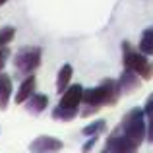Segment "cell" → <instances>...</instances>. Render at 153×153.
I'll return each instance as SVG.
<instances>
[{
	"mask_svg": "<svg viewBox=\"0 0 153 153\" xmlns=\"http://www.w3.org/2000/svg\"><path fill=\"white\" fill-rule=\"evenodd\" d=\"M122 91H120L118 79H103L97 87H89L83 91V105L85 111H82V116H89L93 112L101 111L105 105H114L120 99Z\"/></svg>",
	"mask_w": 153,
	"mask_h": 153,
	"instance_id": "cell-1",
	"label": "cell"
},
{
	"mask_svg": "<svg viewBox=\"0 0 153 153\" xmlns=\"http://www.w3.org/2000/svg\"><path fill=\"white\" fill-rule=\"evenodd\" d=\"M146 118H147L146 111H143L142 107H136V108H132V111H128L126 114H124L122 122H120L122 134L126 136L138 149L147 140V122H146Z\"/></svg>",
	"mask_w": 153,
	"mask_h": 153,
	"instance_id": "cell-2",
	"label": "cell"
},
{
	"mask_svg": "<svg viewBox=\"0 0 153 153\" xmlns=\"http://www.w3.org/2000/svg\"><path fill=\"white\" fill-rule=\"evenodd\" d=\"M122 64L124 68H130L136 74H140L143 82H149L153 78V62L149 60V54H143L142 51H134L128 41L122 43Z\"/></svg>",
	"mask_w": 153,
	"mask_h": 153,
	"instance_id": "cell-3",
	"label": "cell"
},
{
	"mask_svg": "<svg viewBox=\"0 0 153 153\" xmlns=\"http://www.w3.org/2000/svg\"><path fill=\"white\" fill-rule=\"evenodd\" d=\"M41 56H43V51L39 47H22L14 56V68L18 74L22 76H29V74H35L39 66H41Z\"/></svg>",
	"mask_w": 153,
	"mask_h": 153,
	"instance_id": "cell-4",
	"label": "cell"
},
{
	"mask_svg": "<svg viewBox=\"0 0 153 153\" xmlns=\"http://www.w3.org/2000/svg\"><path fill=\"white\" fill-rule=\"evenodd\" d=\"M105 151H111V153H132V151H138V147L122 134L120 126L112 132L111 136L107 138V146H105Z\"/></svg>",
	"mask_w": 153,
	"mask_h": 153,
	"instance_id": "cell-5",
	"label": "cell"
},
{
	"mask_svg": "<svg viewBox=\"0 0 153 153\" xmlns=\"http://www.w3.org/2000/svg\"><path fill=\"white\" fill-rule=\"evenodd\" d=\"M83 87L79 83H72L62 95H60V107H66V108H78L79 111V103H83Z\"/></svg>",
	"mask_w": 153,
	"mask_h": 153,
	"instance_id": "cell-6",
	"label": "cell"
},
{
	"mask_svg": "<svg viewBox=\"0 0 153 153\" xmlns=\"http://www.w3.org/2000/svg\"><path fill=\"white\" fill-rule=\"evenodd\" d=\"M62 147H64V143L60 142L58 138H54V136H39L35 142L29 143V149H31V151H37V153L60 151Z\"/></svg>",
	"mask_w": 153,
	"mask_h": 153,
	"instance_id": "cell-7",
	"label": "cell"
},
{
	"mask_svg": "<svg viewBox=\"0 0 153 153\" xmlns=\"http://www.w3.org/2000/svg\"><path fill=\"white\" fill-rule=\"evenodd\" d=\"M143 78L140 74H136L134 70H130V68H124L122 76L118 78V85H120V91L122 93H134L136 89H138L140 85H142Z\"/></svg>",
	"mask_w": 153,
	"mask_h": 153,
	"instance_id": "cell-8",
	"label": "cell"
},
{
	"mask_svg": "<svg viewBox=\"0 0 153 153\" xmlns=\"http://www.w3.org/2000/svg\"><path fill=\"white\" fill-rule=\"evenodd\" d=\"M35 89H37V79H35V76L33 74L25 76V79L19 83L18 91H16V97H14L16 105H23L27 99L31 97V95L35 93Z\"/></svg>",
	"mask_w": 153,
	"mask_h": 153,
	"instance_id": "cell-9",
	"label": "cell"
},
{
	"mask_svg": "<svg viewBox=\"0 0 153 153\" xmlns=\"http://www.w3.org/2000/svg\"><path fill=\"white\" fill-rule=\"evenodd\" d=\"M47 107H49V97H47V95H43V93H33L25 101V111L29 112V114H33V116L45 112Z\"/></svg>",
	"mask_w": 153,
	"mask_h": 153,
	"instance_id": "cell-10",
	"label": "cell"
},
{
	"mask_svg": "<svg viewBox=\"0 0 153 153\" xmlns=\"http://www.w3.org/2000/svg\"><path fill=\"white\" fill-rule=\"evenodd\" d=\"M12 91H14L12 78L8 74H4V72H0V111H6V108H8Z\"/></svg>",
	"mask_w": 153,
	"mask_h": 153,
	"instance_id": "cell-11",
	"label": "cell"
},
{
	"mask_svg": "<svg viewBox=\"0 0 153 153\" xmlns=\"http://www.w3.org/2000/svg\"><path fill=\"white\" fill-rule=\"evenodd\" d=\"M72 76H74V68H72V64H64V66L58 70V76H56V93H58V95H62L64 91L70 87Z\"/></svg>",
	"mask_w": 153,
	"mask_h": 153,
	"instance_id": "cell-12",
	"label": "cell"
},
{
	"mask_svg": "<svg viewBox=\"0 0 153 153\" xmlns=\"http://www.w3.org/2000/svg\"><path fill=\"white\" fill-rule=\"evenodd\" d=\"M79 114L78 108H66V107H60V105H56L54 108H52V118L58 120V122H70V120H74L76 116Z\"/></svg>",
	"mask_w": 153,
	"mask_h": 153,
	"instance_id": "cell-13",
	"label": "cell"
},
{
	"mask_svg": "<svg viewBox=\"0 0 153 153\" xmlns=\"http://www.w3.org/2000/svg\"><path fill=\"white\" fill-rule=\"evenodd\" d=\"M138 49L143 52V54H149L153 56V27H147L146 31L142 33V37H140V45Z\"/></svg>",
	"mask_w": 153,
	"mask_h": 153,
	"instance_id": "cell-14",
	"label": "cell"
},
{
	"mask_svg": "<svg viewBox=\"0 0 153 153\" xmlns=\"http://www.w3.org/2000/svg\"><path fill=\"white\" fill-rule=\"evenodd\" d=\"M105 130H107V122H105L103 118H99V120H93L91 124H87V126H83L82 134L83 136H99V134H103Z\"/></svg>",
	"mask_w": 153,
	"mask_h": 153,
	"instance_id": "cell-15",
	"label": "cell"
},
{
	"mask_svg": "<svg viewBox=\"0 0 153 153\" xmlns=\"http://www.w3.org/2000/svg\"><path fill=\"white\" fill-rule=\"evenodd\" d=\"M16 37V29L12 25H6L0 29V45H10Z\"/></svg>",
	"mask_w": 153,
	"mask_h": 153,
	"instance_id": "cell-16",
	"label": "cell"
},
{
	"mask_svg": "<svg viewBox=\"0 0 153 153\" xmlns=\"http://www.w3.org/2000/svg\"><path fill=\"white\" fill-rule=\"evenodd\" d=\"M97 140H99V136H89V140L83 143L82 149H83V151H91V149L95 147V143H97Z\"/></svg>",
	"mask_w": 153,
	"mask_h": 153,
	"instance_id": "cell-17",
	"label": "cell"
},
{
	"mask_svg": "<svg viewBox=\"0 0 153 153\" xmlns=\"http://www.w3.org/2000/svg\"><path fill=\"white\" fill-rule=\"evenodd\" d=\"M143 111H146V114H147V118L149 116H153V93L147 97V101H146V105H143Z\"/></svg>",
	"mask_w": 153,
	"mask_h": 153,
	"instance_id": "cell-18",
	"label": "cell"
},
{
	"mask_svg": "<svg viewBox=\"0 0 153 153\" xmlns=\"http://www.w3.org/2000/svg\"><path fill=\"white\" fill-rule=\"evenodd\" d=\"M147 142L153 143V116H149L147 120Z\"/></svg>",
	"mask_w": 153,
	"mask_h": 153,
	"instance_id": "cell-19",
	"label": "cell"
},
{
	"mask_svg": "<svg viewBox=\"0 0 153 153\" xmlns=\"http://www.w3.org/2000/svg\"><path fill=\"white\" fill-rule=\"evenodd\" d=\"M8 2V0H0V6H2V4H6Z\"/></svg>",
	"mask_w": 153,
	"mask_h": 153,
	"instance_id": "cell-20",
	"label": "cell"
}]
</instances>
